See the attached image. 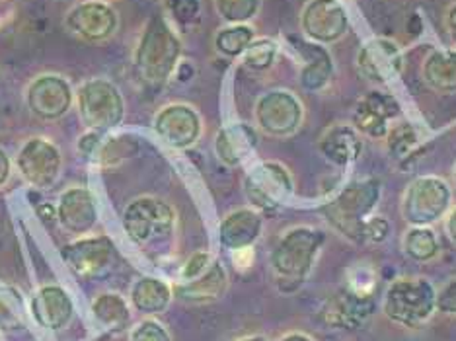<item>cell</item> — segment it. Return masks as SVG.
<instances>
[{"label": "cell", "instance_id": "6da1fadb", "mask_svg": "<svg viewBox=\"0 0 456 341\" xmlns=\"http://www.w3.org/2000/svg\"><path fill=\"white\" fill-rule=\"evenodd\" d=\"M92 16L94 18H88L85 10L77 6L75 10H70L67 22L70 29H75V34L90 41H100L113 36L118 28V16L110 6L92 3Z\"/></svg>", "mask_w": 456, "mask_h": 341}]
</instances>
